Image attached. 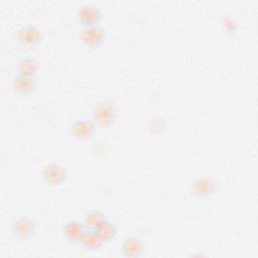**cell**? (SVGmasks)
I'll return each mask as SVG.
<instances>
[{"instance_id":"1","label":"cell","mask_w":258,"mask_h":258,"mask_svg":"<svg viewBox=\"0 0 258 258\" xmlns=\"http://www.w3.org/2000/svg\"><path fill=\"white\" fill-rule=\"evenodd\" d=\"M90 118L97 126L112 128L117 121L116 105L110 99H101L93 106Z\"/></svg>"},{"instance_id":"2","label":"cell","mask_w":258,"mask_h":258,"mask_svg":"<svg viewBox=\"0 0 258 258\" xmlns=\"http://www.w3.org/2000/svg\"><path fill=\"white\" fill-rule=\"evenodd\" d=\"M16 40L23 51H33L41 43L42 31L34 24H23L16 31Z\"/></svg>"},{"instance_id":"3","label":"cell","mask_w":258,"mask_h":258,"mask_svg":"<svg viewBox=\"0 0 258 258\" xmlns=\"http://www.w3.org/2000/svg\"><path fill=\"white\" fill-rule=\"evenodd\" d=\"M221 188V182L212 176L197 177L190 181L188 190L195 198H209Z\"/></svg>"},{"instance_id":"4","label":"cell","mask_w":258,"mask_h":258,"mask_svg":"<svg viewBox=\"0 0 258 258\" xmlns=\"http://www.w3.org/2000/svg\"><path fill=\"white\" fill-rule=\"evenodd\" d=\"M11 232L17 240L23 242L28 241L35 235L36 223L31 217L27 215H20L13 221L11 225Z\"/></svg>"},{"instance_id":"5","label":"cell","mask_w":258,"mask_h":258,"mask_svg":"<svg viewBox=\"0 0 258 258\" xmlns=\"http://www.w3.org/2000/svg\"><path fill=\"white\" fill-rule=\"evenodd\" d=\"M98 126L91 118H80L72 122L69 131L72 136L80 140H90L97 134Z\"/></svg>"},{"instance_id":"6","label":"cell","mask_w":258,"mask_h":258,"mask_svg":"<svg viewBox=\"0 0 258 258\" xmlns=\"http://www.w3.org/2000/svg\"><path fill=\"white\" fill-rule=\"evenodd\" d=\"M119 251L125 258H141L146 254V245L141 238L130 236L122 241Z\"/></svg>"},{"instance_id":"7","label":"cell","mask_w":258,"mask_h":258,"mask_svg":"<svg viewBox=\"0 0 258 258\" xmlns=\"http://www.w3.org/2000/svg\"><path fill=\"white\" fill-rule=\"evenodd\" d=\"M106 35V30L100 25L83 27V29L80 31L81 41L92 49L99 48L104 43Z\"/></svg>"},{"instance_id":"8","label":"cell","mask_w":258,"mask_h":258,"mask_svg":"<svg viewBox=\"0 0 258 258\" xmlns=\"http://www.w3.org/2000/svg\"><path fill=\"white\" fill-rule=\"evenodd\" d=\"M77 18L83 27L99 25L102 19V11L93 3H85L79 7L77 11Z\"/></svg>"},{"instance_id":"9","label":"cell","mask_w":258,"mask_h":258,"mask_svg":"<svg viewBox=\"0 0 258 258\" xmlns=\"http://www.w3.org/2000/svg\"><path fill=\"white\" fill-rule=\"evenodd\" d=\"M67 178L66 169L57 162L47 163L42 170V179L49 186H58Z\"/></svg>"},{"instance_id":"10","label":"cell","mask_w":258,"mask_h":258,"mask_svg":"<svg viewBox=\"0 0 258 258\" xmlns=\"http://www.w3.org/2000/svg\"><path fill=\"white\" fill-rule=\"evenodd\" d=\"M37 87V79L34 76H24L16 74L12 79L13 91L21 97L32 95Z\"/></svg>"},{"instance_id":"11","label":"cell","mask_w":258,"mask_h":258,"mask_svg":"<svg viewBox=\"0 0 258 258\" xmlns=\"http://www.w3.org/2000/svg\"><path fill=\"white\" fill-rule=\"evenodd\" d=\"M86 226L79 220H71L62 227V234L67 242L72 245H80L81 239L86 231Z\"/></svg>"},{"instance_id":"12","label":"cell","mask_w":258,"mask_h":258,"mask_svg":"<svg viewBox=\"0 0 258 258\" xmlns=\"http://www.w3.org/2000/svg\"><path fill=\"white\" fill-rule=\"evenodd\" d=\"M104 243L105 242L102 240V238L100 237V235L96 230L86 229L81 239L80 245L87 251L95 252V251H99L102 248Z\"/></svg>"},{"instance_id":"13","label":"cell","mask_w":258,"mask_h":258,"mask_svg":"<svg viewBox=\"0 0 258 258\" xmlns=\"http://www.w3.org/2000/svg\"><path fill=\"white\" fill-rule=\"evenodd\" d=\"M38 70V62L32 56H22L16 62V71L19 75L34 76Z\"/></svg>"},{"instance_id":"14","label":"cell","mask_w":258,"mask_h":258,"mask_svg":"<svg viewBox=\"0 0 258 258\" xmlns=\"http://www.w3.org/2000/svg\"><path fill=\"white\" fill-rule=\"evenodd\" d=\"M106 220H108V219H107V216L105 215V213H103L102 211H99V210H92L85 214L83 223L87 229L97 230V228Z\"/></svg>"},{"instance_id":"15","label":"cell","mask_w":258,"mask_h":258,"mask_svg":"<svg viewBox=\"0 0 258 258\" xmlns=\"http://www.w3.org/2000/svg\"><path fill=\"white\" fill-rule=\"evenodd\" d=\"M104 242H112L118 236V230L116 226L109 220L103 222L96 230Z\"/></svg>"},{"instance_id":"16","label":"cell","mask_w":258,"mask_h":258,"mask_svg":"<svg viewBox=\"0 0 258 258\" xmlns=\"http://www.w3.org/2000/svg\"><path fill=\"white\" fill-rule=\"evenodd\" d=\"M148 130L153 135H162L167 128L165 119L161 116H153L149 119L147 124Z\"/></svg>"}]
</instances>
